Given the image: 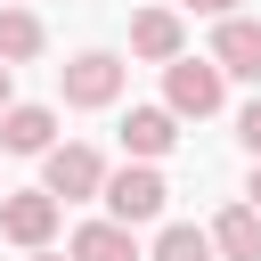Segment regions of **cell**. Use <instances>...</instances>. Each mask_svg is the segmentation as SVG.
I'll return each instance as SVG.
<instances>
[{
  "label": "cell",
  "mask_w": 261,
  "mask_h": 261,
  "mask_svg": "<svg viewBox=\"0 0 261 261\" xmlns=\"http://www.w3.org/2000/svg\"><path fill=\"white\" fill-rule=\"evenodd\" d=\"M220 82H228L220 57H171V65H163V98H171V114H196V122L220 114Z\"/></svg>",
  "instance_id": "cell-1"
},
{
  "label": "cell",
  "mask_w": 261,
  "mask_h": 261,
  "mask_svg": "<svg viewBox=\"0 0 261 261\" xmlns=\"http://www.w3.org/2000/svg\"><path fill=\"white\" fill-rule=\"evenodd\" d=\"M163 204H171V188H163V171H155V163H122V171H106V212H114L122 228L155 220Z\"/></svg>",
  "instance_id": "cell-2"
},
{
  "label": "cell",
  "mask_w": 261,
  "mask_h": 261,
  "mask_svg": "<svg viewBox=\"0 0 261 261\" xmlns=\"http://www.w3.org/2000/svg\"><path fill=\"white\" fill-rule=\"evenodd\" d=\"M57 90H65V106H114L122 98V57L114 49H82L73 65H57Z\"/></svg>",
  "instance_id": "cell-3"
},
{
  "label": "cell",
  "mask_w": 261,
  "mask_h": 261,
  "mask_svg": "<svg viewBox=\"0 0 261 261\" xmlns=\"http://www.w3.org/2000/svg\"><path fill=\"white\" fill-rule=\"evenodd\" d=\"M41 188L49 196H106V163H98V147H49V163H41Z\"/></svg>",
  "instance_id": "cell-4"
},
{
  "label": "cell",
  "mask_w": 261,
  "mask_h": 261,
  "mask_svg": "<svg viewBox=\"0 0 261 261\" xmlns=\"http://www.w3.org/2000/svg\"><path fill=\"white\" fill-rule=\"evenodd\" d=\"M0 237H8V245H24V253H41V245L57 237V196H49V188L8 196V204H0Z\"/></svg>",
  "instance_id": "cell-5"
},
{
  "label": "cell",
  "mask_w": 261,
  "mask_h": 261,
  "mask_svg": "<svg viewBox=\"0 0 261 261\" xmlns=\"http://www.w3.org/2000/svg\"><path fill=\"white\" fill-rule=\"evenodd\" d=\"M212 57H220V73H237V82H261V24H253V16H220V33H212Z\"/></svg>",
  "instance_id": "cell-6"
},
{
  "label": "cell",
  "mask_w": 261,
  "mask_h": 261,
  "mask_svg": "<svg viewBox=\"0 0 261 261\" xmlns=\"http://www.w3.org/2000/svg\"><path fill=\"white\" fill-rule=\"evenodd\" d=\"M171 139H179V114H171V106H130V114H122V147H130L139 163L171 155Z\"/></svg>",
  "instance_id": "cell-7"
},
{
  "label": "cell",
  "mask_w": 261,
  "mask_h": 261,
  "mask_svg": "<svg viewBox=\"0 0 261 261\" xmlns=\"http://www.w3.org/2000/svg\"><path fill=\"white\" fill-rule=\"evenodd\" d=\"M0 147L8 155H49L57 147V114L49 106H8L0 114Z\"/></svg>",
  "instance_id": "cell-8"
},
{
  "label": "cell",
  "mask_w": 261,
  "mask_h": 261,
  "mask_svg": "<svg viewBox=\"0 0 261 261\" xmlns=\"http://www.w3.org/2000/svg\"><path fill=\"white\" fill-rule=\"evenodd\" d=\"M179 41H188V33H179V16H171V8H139V16H130V49H139V57L171 65V57H179Z\"/></svg>",
  "instance_id": "cell-9"
},
{
  "label": "cell",
  "mask_w": 261,
  "mask_h": 261,
  "mask_svg": "<svg viewBox=\"0 0 261 261\" xmlns=\"http://www.w3.org/2000/svg\"><path fill=\"white\" fill-rule=\"evenodd\" d=\"M212 245H220L228 261H261V204H228V212L212 220Z\"/></svg>",
  "instance_id": "cell-10"
},
{
  "label": "cell",
  "mask_w": 261,
  "mask_h": 261,
  "mask_svg": "<svg viewBox=\"0 0 261 261\" xmlns=\"http://www.w3.org/2000/svg\"><path fill=\"white\" fill-rule=\"evenodd\" d=\"M73 261H139V245L122 220H90V228H73Z\"/></svg>",
  "instance_id": "cell-11"
},
{
  "label": "cell",
  "mask_w": 261,
  "mask_h": 261,
  "mask_svg": "<svg viewBox=\"0 0 261 261\" xmlns=\"http://www.w3.org/2000/svg\"><path fill=\"white\" fill-rule=\"evenodd\" d=\"M0 57H8V65L41 57V16H33V8H0Z\"/></svg>",
  "instance_id": "cell-12"
},
{
  "label": "cell",
  "mask_w": 261,
  "mask_h": 261,
  "mask_svg": "<svg viewBox=\"0 0 261 261\" xmlns=\"http://www.w3.org/2000/svg\"><path fill=\"white\" fill-rule=\"evenodd\" d=\"M220 245H212V228H188V220H171L163 237H155V261H212Z\"/></svg>",
  "instance_id": "cell-13"
},
{
  "label": "cell",
  "mask_w": 261,
  "mask_h": 261,
  "mask_svg": "<svg viewBox=\"0 0 261 261\" xmlns=\"http://www.w3.org/2000/svg\"><path fill=\"white\" fill-rule=\"evenodd\" d=\"M237 139H245V155H253V163H261V98H253V106H245V114H237Z\"/></svg>",
  "instance_id": "cell-14"
},
{
  "label": "cell",
  "mask_w": 261,
  "mask_h": 261,
  "mask_svg": "<svg viewBox=\"0 0 261 261\" xmlns=\"http://www.w3.org/2000/svg\"><path fill=\"white\" fill-rule=\"evenodd\" d=\"M196 16H237V0H188Z\"/></svg>",
  "instance_id": "cell-15"
},
{
  "label": "cell",
  "mask_w": 261,
  "mask_h": 261,
  "mask_svg": "<svg viewBox=\"0 0 261 261\" xmlns=\"http://www.w3.org/2000/svg\"><path fill=\"white\" fill-rule=\"evenodd\" d=\"M8 73H16V65H8V57H0V114H8Z\"/></svg>",
  "instance_id": "cell-16"
},
{
  "label": "cell",
  "mask_w": 261,
  "mask_h": 261,
  "mask_svg": "<svg viewBox=\"0 0 261 261\" xmlns=\"http://www.w3.org/2000/svg\"><path fill=\"white\" fill-rule=\"evenodd\" d=\"M245 196H253V204H261V163H253V179H245Z\"/></svg>",
  "instance_id": "cell-17"
},
{
  "label": "cell",
  "mask_w": 261,
  "mask_h": 261,
  "mask_svg": "<svg viewBox=\"0 0 261 261\" xmlns=\"http://www.w3.org/2000/svg\"><path fill=\"white\" fill-rule=\"evenodd\" d=\"M33 261H57V253H33Z\"/></svg>",
  "instance_id": "cell-18"
},
{
  "label": "cell",
  "mask_w": 261,
  "mask_h": 261,
  "mask_svg": "<svg viewBox=\"0 0 261 261\" xmlns=\"http://www.w3.org/2000/svg\"><path fill=\"white\" fill-rule=\"evenodd\" d=\"M0 8H24V0H0Z\"/></svg>",
  "instance_id": "cell-19"
}]
</instances>
